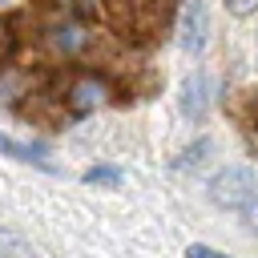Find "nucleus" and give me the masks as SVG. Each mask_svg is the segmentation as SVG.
<instances>
[{
	"mask_svg": "<svg viewBox=\"0 0 258 258\" xmlns=\"http://www.w3.org/2000/svg\"><path fill=\"white\" fill-rule=\"evenodd\" d=\"M206 194L214 206L230 210V214H242L258 202V173L250 165H222L210 181H206Z\"/></svg>",
	"mask_w": 258,
	"mask_h": 258,
	"instance_id": "obj_1",
	"label": "nucleus"
},
{
	"mask_svg": "<svg viewBox=\"0 0 258 258\" xmlns=\"http://www.w3.org/2000/svg\"><path fill=\"white\" fill-rule=\"evenodd\" d=\"M44 44L52 56L60 60H77L89 44H93V32H89V20H77V16H56L52 24H44Z\"/></svg>",
	"mask_w": 258,
	"mask_h": 258,
	"instance_id": "obj_2",
	"label": "nucleus"
},
{
	"mask_svg": "<svg viewBox=\"0 0 258 258\" xmlns=\"http://www.w3.org/2000/svg\"><path fill=\"white\" fill-rule=\"evenodd\" d=\"M214 109V77L206 69H194L185 81H181V93H177V113L189 121V125H206Z\"/></svg>",
	"mask_w": 258,
	"mask_h": 258,
	"instance_id": "obj_3",
	"label": "nucleus"
},
{
	"mask_svg": "<svg viewBox=\"0 0 258 258\" xmlns=\"http://www.w3.org/2000/svg\"><path fill=\"white\" fill-rule=\"evenodd\" d=\"M177 44L185 56H202L210 44V8L206 0H181L177 12Z\"/></svg>",
	"mask_w": 258,
	"mask_h": 258,
	"instance_id": "obj_4",
	"label": "nucleus"
},
{
	"mask_svg": "<svg viewBox=\"0 0 258 258\" xmlns=\"http://www.w3.org/2000/svg\"><path fill=\"white\" fill-rule=\"evenodd\" d=\"M60 101H64V109H69L73 117H85V113H93V109H101V105L109 101V85H105L97 73H77V77L64 81Z\"/></svg>",
	"mask_w": 258,
	"mask_h": 258,
	"instance_id": "obj_5",
	"label": "nucleus"
},
{
	"mask_svg": "<svg viewBox=\"0 0 258 258\" xmlns=\"http://www.w3.org/2000/svg\"><path fill=\"white\" fill-rule=\"evenodd\" d=\"M0 153H4V157H16V161H28V165H36V169H44V173H56V165L44 161V157H48V141H16V137L0 133Z\"/></svg>",
	"mask_w": 258,
	"mask_h": 258,
	"instance_id": "obj_6",
	"label": "nucleus"
},
{
	"mask_svg": "<svg viewBox=\"0 0 258 258\" xmlns=\"http://www.w3.org/2000/svg\"><path fill=\"white\" fill-rule=\"evenodd\" d=\"M210 157H214V137H198V141H189V145L173 157V169H177V173H189V169H202Z\"/></svg>",
	"mask_w": 258,
	"mask_h": 258,
	"instance_id": "obj_7",
	"label": "nucleus"
},
{
	"mask_svg": "<svg viewBox=\"0 0 258 258\" xmlns=\"http://www.w3.org/2000/svg\"><path fill=\"white\" fill-rule=\"evenodd\" d=\"M238 125H242V133H246L254 157H258V89H246L242 109H238Z\"/></svg>",
	"mask_w": 258,
	"mask_h": 258,
	"instance_id": "obj_8",
	"label": "nucleus"
},
{
	"mask_svg": "<svg viewBox=\"0 0 258 258\" xmlns=\"http://www.w3.org/2000/svg\"><path fill=\"white\" fill-rule=\"evenodd\" d=\"M81 181H85V185H121V181H125V173H121V165L97 161V165H89V169L81 173Z\"/></svg>",
	"mask_w": 258,
	"mask_h": 258,
	"instance_id": "obj_9",
	"label": "nucleus"
},
{
	"mask_svg": "<svg viewBox=\"0 0 258 258\" xmlns=\"http://www.w3.org/2000/svg\"><path fill=\"white\" fill-rule=\"evenodd\" d=\"M64 16H77V20H101V12H105V4L101 0H52Z\"/></svg>",
	"mask_w": 258,
	"mask_h": 258,
	"instance_id": "obj_10",
	"label": "nucleus"
},
{
	"mask_svg": "<svg viewBox=\"0 0 258 258\" xmlns=\"http://www.w3.org/2000/svg\"><path fill=\"white\" fill-rule=\"evenodd\" d=\"M20 89H24V77H16V73H4V77H0V101H4V105H12L16 97H24Z\"/></svg>",
	"mask_w": 258,
	"mask_h": 258,
	"instance_id": "obj_11",
	"label": "nucleus"
},
{
	"mask_svg": "<svg viewBox=\"0 0 258 258\" xmlns=\"http://www.w3.org/2000/svg\"><path fill=\"white\" fill-rule=\"evenodd\" d=\"M16 254H28V246L16 238V234H8V230H0V258H16Z\"/></svg>",
	"mask_w": 258,
	"mask_h": 258,
	"instance_id": "obj_12",
	"label": "nucleus"
},
{
	"mask_svg": "<svg viewBox=\"0 0 258 258\" xmlns=\"http://www.w3.org/2000/svg\"><path fill=\"white\" fill-rule=\"evenodd\" d=\"M12 48H16V32H12V24L0 16V64L12 56Z\"/></svg>",
	"mask_w": 258,
	"mask_h": 258,
	"instance_id": "obj_13",
	"label": "nucleus"
},
{
	"mask_svg": "<svg viewBox=\"0 0 258 258\" xmlns=\"http://www.w3.org/2000/svg\"><path fill=\"white\" fill-rule=\"evenodd\" d=\"M222 4H226V12L238 16V20H246V16L258 12V0H222Z\"/></svg>",
	"mask_w": 258,
	"mask_h": 258,
	"instance_id": "obj_14",
	"label": "nucleus"
},
{
	"mask_svg": "<svg viewBox=\"0 0 258 258\" xmlns=\"http://www.w3.org/2000/svg\"><path fill=\"white\" fill-rule=\"evenodd\" d=\"M185 258H226V254L214 250V246H206V242H194V246H185Z\"/></svg>",
	"mask_w": 258,
	"mask_h": 258,
	"instance_id": "obj_15",
	"label": "nucleus"
}]
</instances>
